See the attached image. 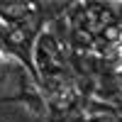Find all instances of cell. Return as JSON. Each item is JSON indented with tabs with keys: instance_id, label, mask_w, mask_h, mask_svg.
<instances>
[{
	"instance_id": "1",
	"label": "cell",
	"mask_w": 122,
	"mask_h": 122,
	"mask_svg": "<svg viewBox=\"0 0 122 122\" xmlns=\"http://www.w3.org/2000/svg\"><path fill=\"white\" fill-rule=\"evenodd\" d=\"M120 51H122V42H120Z\"/></svg>"
}]
</instances>
